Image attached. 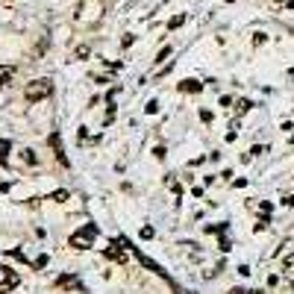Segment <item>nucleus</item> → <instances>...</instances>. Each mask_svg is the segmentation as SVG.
<instances>
[{
	"mask_svg": "<svg viewBox=\"0 0 294 294\" xmlns=\"http://www.w3.org/2000/svg\"><path fill=\"white\" fill-rule=\"evenodd\" d=\"M274 6H294V0H274Z\"/></svg>",
	"mask_w": 294,
	"mask_h": 294,
	"instance_id": "nucleus-20",
	"label": "nucleus"
},
{
	"mask_svg": "<svg viewBox=\"0 0 294 294\" xmlns=\"http://www.w3.org/2000/svg\"><path fill=\"white\" fill-rule=\"evenodd\" d=\"M227 294H247V292H244V289H229Z\"/></svg>",
	"mask_w": 294,
	"mask_h": 294,
	"instance_id": "nucleus-22",
	"label": "nucleus"
},
{
	"mask_svg": "<svg viewBox=\"0 0 294 294\" xmlns=\"http://www.w3.org/2000/svg\"><path fill=\"white\" fill-rule=\"evenodd\" d=\"M200 121H203V124H209V121H212V112H206V109H203V112H200Z\"/></svg>",
	"mask_w": 294,
	"mask_h": 294,
	"instance_id": "nucleus-18",
	"label": "nucleus"
},
{
	"mask_svg": "<svg viewBox=\"0 0 294 294\" xmlns=\"http://www.w3.org/2000/svg\"><path fill=\"white\" fill-rule=\"evenodd\" d=\"M56 286H59V289H83V286H80V280H77V277H71V274H68V277H59V280H56Z\"/></svg>",
	"mask_w": 294,
	"mask_h": 294,
	"instance_id": "nucleus-7",
	"label": "nucleus"
},
{
	"mask_svg": "<svg viewBox=\"0 0 294 294\" xmlns=\"http://www.w3.org/2000/svg\"><path fill=\"white\" fill-rule=\"evenodd\" d=\"M280 203H283V206H289V209H292V206H294V195H289V197H283V200H280Z\"/></svg>",
	"mask_w": 294,
	"mask_h": 294,
	"instance_id": "nucleus-16",
	"label": "nucleus"
},
{
	"mask_svg": "<svg viewBox=\"0 0 294 294\" xmlns=\"http://www.w3.org/2000/svg\"><path fill=\"white\" fill-rule=\"evenodd\" d=\"M180 92H183V95H189V92H203V83H197V80H183V83H180Z\"/></svg>",
	"mask_w": 294,
	"mask_h": 294,
	"instance_id": "nucleus-6",
	"label": "nucleus"
},
{
	"mask_svg": "<svg viewBox=\"0 0 294 294\" xmlns=\"http://www.w3.org/2000/svg\"><path fill=\"white\" fill-rule=\"evenodd\" d=\"M106 259H115V262H127V253H124V247H121V241H112L106 250Z\"/></svg>",
	"mask_w": 294,
	"mask_h": 294,
	"instance_id": "nucleus-5",
	"label": "nucleus"
},
{
	"mask_svg": "<svg viewBox=\"0 0 294 294\" xmlns=\"http://www.w3.org/2000/svg\"><path fill=\"white\" fill-rule=\"evenodd\" d=\"M15 286H18V274L9 271V268H0V294H6L9 289H15Z\"/></svg>",
	"mask_w": 294,
	"mask_h": 294,
	"instance_id": "nucleus-4",
	"label": "nucleus"
},
{
	"mask_svg": "<svg viewBox=\"0 0 294 294\" xmlns=\"http://www.w3.org/2000/svg\"><path fill=\"white\" fill-rule=\"evenodd\" d=\"M53 95V83L50 80H33L27 89H24V98L30 100V103H38V100H44V98H50Z\"/></svg>",
	"mask_w": 294,
	"mask_h": 294,
	"instance_id": "nucleus-1",
	"label": "nucleus"
},
{
	"mask_svg": "<svg viewBox=\"0 0 294 294\" xmlns=\"http://www.w3.org/2000/svg\"><path fill=\"white\" fill-rule=\"evenodd\" d=\"M153 235H156V232H153V227H144V229H141V238H153Z\"/></svg>",
	"mask_w": 294,
	"mask_h": 294,
	"instance_id": "nucleus-14",
	"label": "nucleus"
},
{
	"mask_svg": "<svg viewBox=\"0 0 294 294\" xmlns=\"http://www.w3.org/2000/svg\"><path fill=\"white\" fill-rule=\"evenodd\" d=\"M147 112H150V115H153V112H159V103H156V100H150V103H147Z\"/></svg>",
	"mask_w": 294,
	"mask_h": 294,
	"instance_id": "nucleus-17",
	"label": "nucleus"
},
{
	"mask_svg": "<svg viewBox=\"0 0 294 294\" xmlns=\"http://www.w3.org/2000/svg\"><path fill=\"white\" fill-rule=\"evenodd\" d=\"M100 15H103V3H100V0H83V9H80V24H95Z\"/></svg>",
	"mask_w": 294,
	"mask_h": 294,
	"instance_id": "nucleus-3",
	"label": "nucleus"
},
{
	"mask_svg": "<svg viewBox=\"0 0 294 294\" xmlns=\"http://www.w3.org/2000/svg\"><path fill=\"white\" fill-rule=\"evenodd\" d=\"M95 235H98V227H95V224H86L83 229H77V232L71 235V247H77V250H89L92 241H95Z\"/></svg>",
	"mask_w": 294,
	"mask_h": 294,
	"instance_id": "nucleus-2",
	"label": "nucleus"
},
{
	"mask_svg": "<svg viewBox=\"0 0 294 294\" xmlns=\"http://www.w3.org/2000/svg\"><path fill=\"white\" fill-rule=\"evenodd\" d=\"M168 56H171V47H162V50H159V56H156V59H153V62H156V65H159V62H165V59H168Z\"/></svg>",
	"mask_w": 294,
	"mask_h": 294,
	"instance_id": "nucleus-11",
	"label": "nucleus"
},
{
	"mask_svg": "<svg viewBox=\"0 0 294 294\" xmlns=\"http://www.w3.org/2000/svg\"><path fill=\"white\" fill-rule=\"evenodd\" d=\"M24 159H27L30 165H35V153H33V150H24Z\"/></svg>",
	"mask_w": 294,
	"mask_h": 294,
	"instance_id": "nucleus-15",
	"label": "nucleus"
},
{
	"mask_svg": "<svg viewBox=\"0 0 294 294\" xmlns=\"http://www.w3.org/2000/svg\"><path fill=\"white\" fill-rule=\"evenodd\" d=\"M286 280H289V286L294 289V256H289V262H286Z\"/></svg>",
	"mask_w": 294,
	"mask_h": 294,
	"instance_id": "nucleus-8",
	"label": "nucleus"
},
{
	"mask_svg": "<svg viewBox=\"0 0 294 294\" xmlns=\"http://www.w3.org/2000/svg\"><path fill=\"white\" fill-rule=\"evenodd\" d=\"M235 106H238V112H241V115H244V112H247V109H250V106H253V103H250V100H238V103H235Z\"/></svg>",
	"mask_w": 294,
	"mask_h": 294,
	"instance_id": "nucleus-12",
	"label": "nucleus"
},
{
	"mask_svg": "<svg viewBox=\"0 0 294 294\" xmlns=\"http://www.w3.org/2000/svg\"><path fill=\"white\" fill-rule=\"evenodd\" d=\"M247 294H265V292H247Z\"/></svg>",
	"mask_w": 294,
	"mask_h": 294,
	"instance_id": "nucleus-23",
	"label": "nucleus"
},
{
	"mask_svg": "<svg viewBox=\"0 0 294 294\" xmlns=\"http://www.w3.org/2000/svg\"><path fill=\"white\" fill-rule=\"evenodd\" d=\"M183 24H186V15H177V18L168 21V30H177V27H183Z\"/></svg>",
	"mask_w": 294,
	"mask_h": 294,
	"instance_id": "nucleus-9",
	"label": "nucleus"
},
{
	"mask_svg": "<svg viewBox=\"0 0 294 294\" xmlns=\"http://www.w3.org/2000/svg\"><path fill=\"white\" fill-rule=\"evenodd\" d=\"M262 41H268V35L265 33H253V44H256V47H259Z\"/></svg>",
	"mask_w": 294,
	"mask_h": 294,
	"instance_id": "nucleus-13",
	"label": "nucleus"
},
{
	"mask_svg": "<svg viewBox=\"0 0 294 294\" xmlns=\"http://www.w3.org/2000/svg\"><path fill=\"white\" fill-rule=\"evenodd\" d=\"M89 53H92V50H89V44H80V47H77V53H74V56H77V59H86V56H89Z\"/></svg>",
	"mask_w": 294,
	"mask_h": 294,
	"instance_id": "nucleus-10",
	"label": "nucleus"
},
{
	"mask_svg": "<svg viewBox=\"0 0 294 294\" xmlns=\"http://www.w3.org/2000/svg\"><path fill=\"white\" fill-rule=\"evenodd\" d=\"M53 200H59V203H62V200H68V192H56V195H53Z\"/></svg>",
	"mask_w": 294,
	"mask_h": 294,
	"instance_id": "nucleus-19",
	"label": "nucleus"
},
{
	"mask_svg": "<svg viewBox=\"0 0 294 294\" xmlns=\"http://www.w3.org/2000/svg\"><path fill=\"white\" fill-rule=\"evenodd\" d=\"M171 286H174V292H177V294H192V292H189V289H180L177 283H171Z\"/></svg>",
	"mask_w": 294,
	"mask_h": 294,
	"instance_id": "nucleus-21",
	"label": "nucleus"
}]
</instances>
